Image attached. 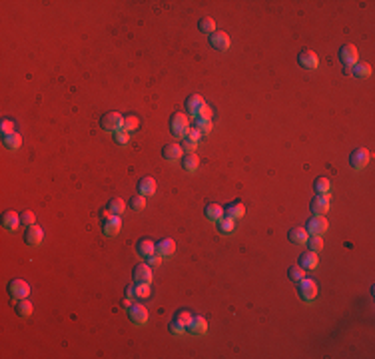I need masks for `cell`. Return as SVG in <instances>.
<instances>
[{"label":"cell","instance_id":"39","mask_svg":"<svg viewBox=\"0 0 375 359\" xmlns=\"http://www.w3.org/2000/svg\"><path fill=\"white\" fill-rule=\"evenodd\" d=\"M307 249L309 251H321V247H324V241H321V236H307V241H305Z\"/></svg>","mask_w":375,"mask_h":359},{"label":"cell","instance_id":"23","mask_svg":"<svg viewBox=\"0 0 375 359\" xmlns=\"http://www.w3.org/2000/svg\"><path fill=\"white\" fill-rule=\"evenodd\" d=\"M204 216L209 222H220L226 216L224 214V206H220V203H208V206L204 208Z\"/></svg>","mask_w":375,"mask_h":359},{"label":"cell","instance_id":"24","mask_svg":"<svg viewBox=\"0 0 375 359\" xmlns=\"http://www.w3.org/2000/svg\"><path fill=\"white\" fill-rule=\"evenodd\" d=\"M156 180L154 178H150V176H146V178H142L140 182H138V194L140 196H144V198H148V196H154L156 194Z\"/></svg>","mask_w":375,"mask_h":359},{"label":"cell","instance_id":"15","mask_svg":"<svg viewBox=\"0 0 375 359\" xmlns=\"http://www.w3.org/2000/svg\"><path fill=\"white\" fill-rule=\"evenodd\" d=\"M42 239H44V232H42L36 224L30 226V228H26V232H24V243H26V245L36 247V245L42 243Z\"/></svg>","mask_w":375,"mask_h":359},{"label":"cell","instance_id":"16","mask_svg":"<svg viewBox=\"0 0 375 359\" xmlns=\"http://www.w3.org/2000/svg\"><path fill=\"white\" fill-rule=\"evenodd\" d=\"M204 106H206V100H204L200 94H192V96L186 98V110H188V114L194 116V118H198V114H200V110H202Z\"/></svg>","mask_w":375,"mask_h":359},{"label":"cell","instance_id":"9","mask_svg":"<svg viewBox=\"0 0 375 359\" xmlns=\"http://www.w3.org/2000/svg\"><path fill=\"white\" fill-rule=\"evenodd\" d=\"M128 318L134 325H146L148 323V310L142 303H132L128 310Z\"/></svg>","mask_w":375,"mask_h":359},{"label":"cell","instance_id":"27","mask_svg":"<svg viewBox=\"0 0 375 359\" xmlns=\"http://www.w3.org/2000/svg\"><path fill=\"white\" fill-rule=\"evenodd\" d=\"M32 310H34V305H32V301H30L28 297L16 299V307H14L16 316H20V318H28V316H32Z\"/></svg>","mask_w":375,"mask_h":359},{"label":"cell","instance_id":"33","mask_svg":"<svg viewBox=\"0 0 375 359\" xmlns=\"http://www.w3.org/2000/svg\"><path fill=\"white\" fill-rule=\"evenodd\" d=\"M216 226H218V232H220V234H232V232L236 230V220L224 216L220 222H216Z\"/></svg>","mask_w":375,"mask_h":359},{"label":"cell","instance_id":"30","mask_svg":"<svg viewBox=\"0 0 375 359\" xmlns=\"http://www.w3.org/2000/svg\"><path fill=\"white\" fill-rule=\"evenodd\" d=\"M2 146H4L6 150H10V152H16V150L22 146V136H20L18 132H14V134H10V136H4V138H2Z\"/></svg>","mask_w":375,"mask_h":359},{"label":"cell","instance_id":"35","mask_svg":"<svg viewBox=\"0 0 375 359\" xmlns=\"http://www.w3.org/2000/svg\"><path fill=\"white\" fill-rule=\"evenodd\" d=\"M313 190H315V194H330L332 182H330L328 178H317V180L313 182Z\"/></svg>","mask_w":375,"mask_h":359},{"label":"cell","instance_id":"44","mask_svg":"<svg viewBox=\"0 0 375 359\" xmlns=\"http://www.w3.org/2000/svg\"><path fill=\"white\" fill-rule=\"evenodd\" d=\"M34 222H36V218H34V214H32V212H24V214L20 216V224H22L24 228L34 226Z\"/></svg>","mask_w":375,"mask_h":359},{"label":"cell","instance_id":"38","mask_svg":"<svg viewBox=\"0 0 375 359\" xmlns=\"http://www.w3.org/2000/svg\"><path fill=\"white\" fill-rule=\"evenodd\" d=\"M194 128L202 134V136H206V134H209L211 132V120H204V118H196L194 120Z\"/></svg>","mask_w":375,"mask_h":359},{"label":"cell","instance_id":"5","mask_svg":"<svg viewBox=\"0 0 375 359\" xmlns=\"http://www.w3.org/2000/svg\"><path fill=\"white\" fill-rule=\"evenodd\" d=\"M170 130L176 138H184L186 132L190 130V122H188V116L186 114H174L170 118Z\"/></svg>","mask_w":375,"mask_h":359},{"label":"cell","instance_id":"1","mask_svg":"<svg viewBox=\"0 0 375 359\" xmlns=\"http://www.w3.org/2000/svg\"><path fill=\"white\" fill-rule=\"evenodd\" d=\"M330 203H332V198L328 194H317L309 201V210L313 216H326L330 212Z\"/></svg>","mask_w":375,"mask_h":359},{"label":"cell","instance_id":"18","mask_svg":"<svg viewBox=\"0 0 375 359\" xmlns=\"http://www.w3.org/2000/svg\"><path fill=\"white\" fill-rule=\"evenodd\" d=\"M317 264H319V260H317V253L315 251H303V253H299V258H297V266L301 268V270H305V272H309V270H315L317 268Z\"/></svg>","mask_w":375,"mask_h":359},{"label":"cell","instance_id":"17","mask_svg":"<svg viewBox=\"0 0 375 359\" xmlns=\"http://www.w3.org/2000/svg\"><path fill=\"white\" fill-rule=\"evenodd\" d=\"M182 154H184V150L176 142H170V144H166L162 148V156H164L166 162H178V160H182Z\"/></svg>","mask_w":375,"mask_h":359},{"label":"cell","instance_id":"43","mask_svg":"<svg viewBox=\"0 0 375 359\" xmlns=\"http://www.w3.org/2000/svg\"><path fill=\"white\" fill-rule=\"evenodd\" d=\"M112 136H114V144H118V146H126V144L130 142V134L124 132V130H118V132H114Z\"/></svg>","mask_w":375,"mask_h":359},{"label":"cell","instance_id":"49","mask_svg":"<svg viewBox=\"0 0 375 359\" xmlns=\"http://www.w3.org/2000/svg\"><path fill=\"white\" fill-rule=\"evenodd\" d=\"M132 295H134V285H128V287H126V293H124V297H130V299H132Z\"/></svg>","mask_w":375,"mask_h":359},{"label":"cell","instance_id":"7","mask_svg":"<svg viewBox=\"0 0 375 359\" xmlns=\"http://www.w3.org/2000/svg\"><path fill=\"white\" fill-rule=\"evenodd\" d=\"M357 48L353 46V44H343L341 48H339V60H341V64L345 66V68H353L355 64H357Z\"/></svg>","mask_w":375,"mask_h":359},{"label":"cell","instance_id":"34","mask_svg":"<svg viewBox=\"0 0 375 359\" xmlns=\"http://www.w3.org/2000/svg\"><path fill=\"white\" fill-rule=\"evenodd\" d=\"M351 74L355 76V78H367L369 74H371V66L367 64V62H357L353 68H351Z\"/></svg>","mask_w":375,"mask_h":359},{"label":"cell","instance_id":"36","mask_svg":"<svg viewBox=\"0 0 375 359\" xmlns=\"http://www.w3.org/2000/svg\"><path fill=\"white\" fill-rule=\"evenodd\" d=\"M134 295L138 299H148L152 295V289H150V283H134Z\"/></svg>","mask_w":375,"mask_h":359},{"label":"cell","instance_id":"25","mask_svg":"<svg viewBox=\"0 0 375 359\" xmlns=\"http://www.w3.org/2000/svg\"><path fill=\"white\" fill-rule=\"evenodd\" d=\"M307 232H305V228H292L290 232H288V239H290V243H293V245H305V241H307Z\"/></svg>","mask_w":375,"mask_h":359},{"label":"cell","instance_id":"3","mask_svg":"<svg viewBox=\"0 0 375 359\" xmlns=\"http://www.w3.org/2000/svg\"><path fill=\"white\" fill-rule=\"evenodd\" d=\"M305 232L309 234V236H324L326 232H328V228H330V224H328V220L324 218V216H311L307 222H305Z\"/></svg>","mask_w":375,"mask_h":359},{"label":"cell","instance_id":"22","mask_svg":"<svg viewBox=\"0 0 375 359\" xmlns=\"http://www.w3.org/2000/svg\"><path fill=\"white\" fill-rule=\"evenodd\" d=\"M224 214L228 218H232V220H240L246 214V206H244L242 201H230V203H226V206H224Z\"/></svg>","mask_w":375,"mask_h":359},{"label":"cell","instance_id":"48","mask_svg":"<svg viewBox=\"0 0 375 359\" xmlns=\"http://www.w3.org/2000/svg\"><path fill=\"white\" fill-rule=\"evenodd\" d=\"M130 305H132V299H130V297H124V299H122V307H124V310H130Z\"/></svg>","mask_w":375,"mask_h":359},{"label":"cell","instance_id":"20","mask_svg":"<svg viewBox=\"0 0 375 359\" xmlns=\"http://www.w3.org/2000/svg\"><path fill=\"white\" fill-rule=\"evenodd\" d=\"M186 331H188L190 335H206V331H208V321H206V318L194 316L192 321L188 323Z\"/></svg>","mask_w":375,"mask_h":359},{"label":"cell","instance_id":"11","mask_svg":"<svg viewBox=\"0 0 375 359\" xmlns=\"http://www.w3.org/2000/svg\"><path fill=\"white\" fill-rule=\"evenodd\" d=\"M209 46L213 50H218V52H226V50L230 48V36L224 30L213 32V34H209Z\"/></svg>","mask_w":375,"mask_h":359},{"label":"cell","instance_id":"45","mask_svg":"<svg viewBox=\"0 0 375 359\" xmlns=\"http://www.w3.org/2000/svg\"><path fill=\"white\" fill-rule=\"evenodd\" d=\"M168 329H170V333H174V335H182L184 331H186V327H182L180 323H176L174 319L168 323Z\"/></svg>","mask_w":375,"mask_h":359},{"label":"cell","instance_id":"47","mask_svg":"<svg viewBox=\"0 0 375 359\" xmlns=\"http://www.w3.org/2000/svg\"><path fill=\"white\" fill-rule=\"evenodd\" d=\"M150 268H158L160 264H162V258H160V255L156 253V255H152V258H148V262H146Z\"/></svg>","mask_w":375,"mask_h":359},{"label":"cell","instance_id":"31","mask_svg":"<svg viewBox=\"0 0 375 359\" xmlns=\"http://www.w3.org/2000/svg\"><path fill=\"white\" fill-rule=\"evenodd\" d=\"M138 126H140L138 116H134V114H126V116H122V130H124V132L132 134V132L138 130Z\"/></svg>","mask_w":375,"mask_h":359},{"label":"cell","instance_id":"10","mask_svg":"<svg viewBox=\"0 0 375 359\" xmlns=\"http://www.w3.org/2000/svg\"><path fill=\"white\" fill-rule=\"evenodd\" d=\"M120 228H122V220H120V216H108V218H104L102 220V234L104 236H108V238H112V236H116L118 232H120Z\"/></svg>","mask_w":375,"mask_h":359},{"label":"cell","instance_id":"42","mask_svg":"<svg viewBox=\"0 0 375 359\" xmlns=\"http://www.w3.org/2000/svg\"><path fill=\"white\" fill-rule=\"evenodd\" d=\"M16 132V128H14V122L12 120H2V122H0V134H2V138L4 136H10V134H14Z\"/></svg>","mask_w":375,"mask_h":359},{"label":"cell","instance_id":"29","mask_svg":"<svg viewBox=\"0 0 375 359\" xmlns=\"http://www.w3.org/2000/svg\"><path fill=\"white\" fill-rule=\"evenodd\" d=\"M106 210H108L110 214H114V216H122V214H124V210H126V203H124V199H122V198L114 196V198H110V199H108V206H106Z\"/></svg>","mask_w":375,"mask_h":359},{"label":"cell","instance_id":"26","mask_svg":"<svg viewBox=\"0 0 375 359\" xmlns=\"http://www.w3.org/2000/svg\"><path fill=\"white\" fill-rule=\"evenodd\" d=\"M182 168L186 172H196L198 166H200V158H198V154L196 152H186V156H182Z\"/></svg>","mask_w":375,"mask_h":359},{"label":"cell","instance_id":"40","mask_svg":"<svg viewBox=\"0 0 375 359\" xmlns=\"http://www.w3.org/2000/svg\"><path fill=\"white\" fill-rule=\"evenodd\" d=\"M288 278H290L292 281L299 283V281L305 278V270H301L299 266H292V268H288Z\"/></svg>","mask_w":375,"mask_h":359},{"label":"cell","instance_id":"46","mask_svg":"<svg viewBox=\"0 0 375 359\" xmlns=\"http://www.w3.org/2000/svg\"><path fill=\"white\" fill-rule=\"evenodd\" d=\"M198 118H204V120H211V108L206 104L202 110H200V114H198Z\"/></svg>","mask_w":375,"mask_h":359},{"label":"cell","instance_id":"4","mask_svg":"<svg viewBox=\"0 0 375 359\" xmlns=\"http://www.w3.org/2000/svg\"><path fill=\"white\" fill-rule=\"evenodd\" d=\"M317 291H319L317 283H315L313 279H309V278H303V279L297 283V293H299V297H301L303 301H313V299L317 297Z\"/></svg>","mask_w":375,"mask_h":359},{"label":"cell","instance_id":"28","mask_svg":"<svg viewBox=\"0 0 375 359\" xmlns=\"http://www.w3.org/2000/svg\"><path fill=\"white\" fill-rule=\"evenodd\" d=\"M2 226H4V230L14 232V230L20 226V216H18L16 212H12V210L4 212V216H2Z\"/></svg>","mask_w":375,"mask_h":359},{"label":"cell","instance_id":"41","mask_svg":"<svg viewBox=\"0 0 375 359\" xmlns=\"http://www.w3.org/2000/svg\"><path fill=\"white\" fill-rule=\"evenodd\" d=\"M128 206H130L134 212H142V210L146 208V198L140 196V194H138V196H132V199L128 201Z\"/></svg>","mask_w":375,"mask_h":359},{"label":"cell","instance_id":"14","mask_svg":"<svg viewBox=\"0 0 375 359\" xmlns=\"http://www.w3.org/2000/svg\"><path fill=\"white\" fill-rule=\"evenodd\" d=\"M200 138H202V134L194 128V126H190V130L186 132V136L182 138V150L184 152H194L196 148H198V142H200Z\"/></svg>","mask_w":375,"mask_h":359},{"label":"cell","instance_id":"12","mask_svg":"<svg viewBox=\"0 0 375 359\" xmlns=\"http://www.w3.org/2000/svg\"><path fill=\"white\" fill-rule=\"evenodd\" d=\"M134 283H152V268L148 264H136L132 270Z\"/></svg>","mask_w":375,"mask_h":359},{"label":"cell","instance_id":"2","mask_svg":"<svg viewBox=\"0 0 375 359\" xmlns=\"http://www.w3.org/2000/svg\"><path fill=\"white\" fill-rule=\"evenodd\" d=\"M100 128L104 132H118L122 130V114L118 112H106L102 118H100Z\"/></svg>","mask_w":375,"mask_h":359},{"label":"cell","instance_id":"6","mask_svg":"<svg viewBox=\"0 0 375 359\" xmlns=\"http://www.w3.org/2000/svg\"><path fill=\"white\" fill-rule=\"evenodd\" d=\"M369 152L365 150V148H355V150H351V154H349V166L353 168V170H363L367 164H369Z\"/></svg>","mask_w":375,"mask_h":359},{"label":"cell","instance_id":"8","mask_svg":"<svg viewBox=\"0 0 375 359\" xmlns=\"http://www.w3.org/2000/svg\"><path fill=\"white\" fill-rule=\"evenodd\" d=\"M6 289L12 299H22V297H28V293H30V285L24 279H10Z\"/></svg>","mask_w":375,"mask_h":359},{"label":"cell","instance_id":"37","mask_svg":"<svg viewBox=\"0 0 375 359\" xmlns=\"http://www.w3.org/2000/svg\"><path fill=\"white\" fill-rule=\"evenodd\" d=\"M192 318H194V316H192L188 310H178V312L174 314V321L180 323L182 327H188V323L192 321Z\"/></svg>","mask_w":375,"mask_h":359},{"label":"cell","instance_id":"13","mask_svg":"<svg viewBox=\"0 0 375 359\" xmlns=\"http://www.w3.org/2000/svg\"><path fill=\"white\" fill-rule=\"evenodd\" d=\"M297 62L303 70H315L319 66V58L315 52H311V50H301L299 56H297Z\"/></svg>","mask_w":375,"mask_h":359},{"label":"cell","instance_id":"19","mask_svg":"<svg viewBox=\"0 0 375 359\" xmlns=\"http://www.w3.org/2000/svg\"><path fill=\"white\" fill-rule=\"evenodd\" d=\"M156 253L160 255V258H172V255L176 253V241L170 239V238L156 241Z\"/></svg>","mask_w":375,"mask_h":359},{"label":"cell","instance_id":"21","mask_svg":"<svg viewBox=\"0 0 375 359\" xmlns=\"http://www.w3.org/2000/svg\"><path fill=\"white\" fill-rule=\"evenodd\" d=\"M136 251H138L140 258L148 260V258H152V255H156V241H152L150 238H144V239H140L136 243Z\"/></svg>","mask_w":375,"mask_h":359},{"label":"cell","instance_id":"32","mask_svg":"<svg viewBox=\"0 0 375 359\" xmlns=\"http://www.w3.org/2000/svg\"><path fill=\"white\" fill-rule=\"evenodd\" d=\"M198 30L204 32V34H213L216 32V20L209 18V16H204L198 20Z\"/></svg>","mask_w":375,"mask_h":359}]
</instances>
